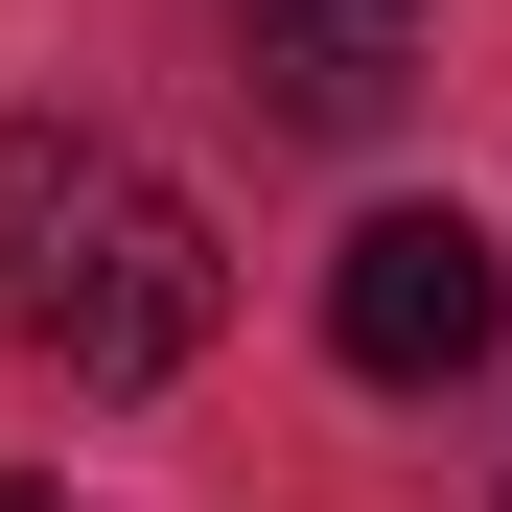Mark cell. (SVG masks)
<instances>
[{"instance_id":"cell-1","label":"cell","mask_w":512,"mask_h":512,"mask_svg":"<svg viewBox=\"0 0 512 512\" xmlns=\"http://www.w3.org/2000/svg\"><path fill=\"white\" fill-rule=\"evenodd\" d=\"M210 210L163 187L140 140H94V117H24L0 140V326L24 350H70L94 396H140V373H187L210 350Z\"/></svg>"},{"instance_id":"cell-2","label":"cell","mask_w":512,"mask_h":512,"mask_svg":"<svg viewBox=\"0 0 512 512\" xmlns=\"http://www.w3.org/2000/svg\"><path fill=\"white\" fill-rule=\"evenodd\" d=\"M489 326H512V256H489L466 210H373L350 256H326V350H350L373 396H443V373H489Z\"/></svg>"},{"instance_id":"cell-3","label":"cell","mask_w":512,"mask_h":512,"mask_svg":"<svg viewBox=\"0 0 512 512\" xmlns=\"http://www.w3.org/2000/svg\"><path fill=\"white\" fill-rule=\"evenodd\" d=\"M396 24H419V0H256L280 117H303V140H373V117H396Z\"/></svg>"},{"instance_id":"cell-4","label":"cell","mask_w":512,"mask_h":512,"mask_svg":"<svg viewBox=\"0 0 512 512\" xmlns=\"http://www.w3.org/2000/svg\"><path fill=\"white\" fill-rule=\"evenodd\" d=\"M0 512H70V489H0Z\"/></svg>"}]
</instances>
